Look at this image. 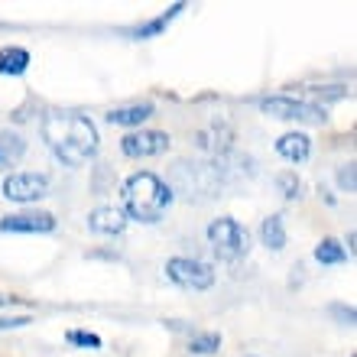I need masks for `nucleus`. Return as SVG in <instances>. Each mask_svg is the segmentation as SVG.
<instances>
[{
  "label": "nucleus",
  "mask_w": 357,
  "mask_h": 357,
  "mask_svg": "<svg viewBox=\"0 0 357 357\" xmlns=\"http://www.w3.org/2000/svg\"><path fill=\"white\" fill-rule=\"evenodd\" d=\"M23 153H26L23 137H17V133H10V130H0V169H7V166L20 162L23 160Z\"/></svg>",
  "instance_id": "nucleus-14"
},
{
  "label": "nucleus",
  "mask_w": 357,
  "mask_h": 357,
  "mask_svg": "<svg viewBox=\"0 0 357 357\" xmlns=\"http://www.w3.org/2000/svg\"><path fill=\"white\" fill-rule=\"evenodd\" d=\"M26 325H33V315H10V319H3V315H0V331L26 328Z\"/></svg>",
  "instance_id": "nucleus-20"
},
{
  "label": "nucleus",
  "mask_w": 357,
  "mask_h": 357,
  "mask_svg": "<svg viewBox=\"0 0 357 357\" xmlns=\"http://www.w3.org/2000/svg\"><path fill=\"white\" fill-rule=\"evenodd\" d=\"M123 198V218L156 225L172 205V188L162 182L156 172H133L121 188Z\"/></svg>",
  "instance_id": "nucleus-2"
},
{
  "label": "nucleus",
  "mask_w": 357,
  "mask_h": 357,
  "mask_svg": "<svg viewBox=\"0 0 357 357\" xmlns=\"http://www.w3.org/2000/svg\"><path fill=\"white\" fill-rule=\"evenodd\" d=\"M26 68H29V52L26 49H20V46L0 49V75L17 78V75H23Z\"/></svg>",
  "instance_id": "nucleus-13"
},
{
  "label": "nucleus",
  "mask_w": 357,
  "mask_h": 357,
  "mask_svg": "<svg viewBox=\"0 0 357 357\" xmlns=\"http://www.w3.org/2000/svg\"><path fill=\"white\" fill-rule=\"evenodd\" d=\"M260 111L270 114V117H280V121H296V123H325V107L309 101H296V98H264L260 101Z\"/></svg>",
  "instance_id": "nucleus-4"
},
{
  "label": "nucleus",
  "mask_w": 357,
  "mask_h": 357,
  "mask_svg": "<svg viewBox=\"0 0 357 357\" xmlns=\"http://www.w3.org/2000/svg\"><path fill=\"white\" fill-rule=\"evenodd\" d=\"M276 153L289 162H305L312 153V140L305 133H282L280 140H276Z\"/></svg>",
  "instance_id": "nucleus-12"
},
{
  "label": "nucleus",
  "mask_w": 357,
  "mask_h": 357,
  "mask_svg": "<svg viewBox=\"0 0 357 357\" xmlns=\"http://www.w3.org/2000/svg\"><path fill=\"white\" fill-rule=\"evenodd\" d=\"M276 185H280V192L289 198V202L302 195V182H299V176H296V172H282V176H276Z\"/></svg>",
  "instance_id": "nucleus-19"
},
{
  "label": "nucleus",
  "mask_w": 357,
  "mask_h": 357,
  "mask_svg": "<svg viewBox=\"0 0 357 357\" xmlns=\"http://www.w3.org/2000/svg\"><path fill=\"white\" fill-rule=\"evenodd\" d=\"M169 150V133L162 130H130L121 137V153L130 160H146V156H160Z\"/></svg>",
  "instance_id": "nucleus-7"
},
{
  "label": "nucleus",
  "mask_w": 357,
  "mask_h": 357,
  "mask_svg": "<svg viewBox=\"0 0 357 357\" xmlns=\"http://www.w3.org/2000/svg\"><path fill=\"white\" fill-rule=\"evenodd\" d=\"M13 302H17V296H3V292H0V309H7V305H13Z\"/></svg>",
  "instance_id": "nucleus-23"
},
{
  "label": "nucleus",
  "mask_w": 357,
  "mask_h": 357,
  "mask_svg": "<svg viewBox=\"0 0 357 357\" xmlns=\"http://www.w3.org/2000/svg\"><path fill=\"white\" fill-rule=\"evenodd\" d=\"M43 140L62 166H85L98 153V127L85 114L52 111L43 121Z\"/></svg>",
  "instance_id": "nucleus-1"
},
{
  "label": "nucleus",
  "mask_w": 357,
  "mask_h": 357,
  "mask_svg": "<svg viewBox=\"0 0 357 357\" xmlns=\"http://www.w3.org/2000/svg\"><path fill=\"white\" fill-rule=\"evenodd\" d=\"M315 260H319L321 266H338L348 260V254H344V247L338 244V241H331V237H325L319 247H315Z\"/></svg>",
  "instance_id": "nucleus-17"
},
{
  "label": "nucleus",
  "mask_w": 357,
  "mask_h": 357,
  "mask_svg": "<svg viewBox=\"0 0 357 357\" xmlns=\"http://www.w3.org/2000/svg\"><path fill=\"white\" fill-rule=\"evenodd\" d=\"M46 195H49L46 172H10L3 178V198H10V202L29 205V202H39V198H46Z\"/></svg>",
  "instance_id": "nucleus-6"
},
{
  "label": "nucleus",
  "mask_w": 357,
  "mask_h": 357,
  "mask_svg": "<svg viewBox=\"0 0 357 357\" xmlns=\"http://www.w3.org/2000/svg\"><path fill=\"white\" fill-rule=\"evenodd\" d=\"M88 227H91L94 234L114 237L127 227V218H123L121 208H94L91 215H88Z\"/></svg>",
  "instance_id": "nucleus-10"
},
{
  "label": "nucleus",
  "mask_w": 357,
  "mask_h": 357,
  "mask_svg": "<svg viewBox=\"0 0 357 357\" xmlns=\"http://www.w3.org/2000/svg\"><path fill=\"white\" fill-rule=\"evenodd\" d=\"M218 348H221V335L218 331H195L188 338V354H195V357L218 354Z\"/></svg>",
  "instance_id": "nucleus-16"
},
{
  "label": "nucleus",
  "mask_w": 357,
  "mask_h": 357,
  "mask_svg": "<svg viewBox=\"0 0 357 357\" xmlns=\"http://www.w3.org/2000/svg\"><path fill=\"white\" fill-rule=\"evenodd\" d=\"M338 185L344 188V192H354V166H344V169L338 172Z\"/></svg>",
  "instance_id": "nucleus-21"
},
{
  "label": "nucleus",
  "mask_w": 357,
  "mask_h": 357,
  "mask_svg": "<svg viewBox=\"0 0 357 357\" xmlns=\"http://www.w3.org/2000/svg\"><path fill=\"white\" fill-rule=\"evenodd\" d=\"M182 10H188L185 3H172L166 13H160V17L146 20V23H140V26L127 29V36H130V39H153V36H162V33L169 29V23L178 17V13H182Z\"/></svg>",
  "instance_id": "nucleus-11"
},
{
  "label": "nucleus",
  "mask_w": 357,
  "mask_h": 357,
  "mask_svg": "<svg viewBox=\"0 0 357 357\" xmlns=\"http://www.w3.org/2000/svg\"><path fill=\"white\" fill-rule=\"evenodd\" d=\"M153 107L150 101H137V104H123V107H111L104 121L111 123V127H140L143 121H150L153 117Z\"/></svg>",
  "instance_id": "nucleus-9"
},
{
  "label": "nucleus",
  "mask_w": 357,
  "mask_h": 357,
  "mask_svg": "<svg viewBox=\"0 0 357 357\" xmlns=\"http://www.w3.org/2000/svg\"><path fill=\"white\" fill-rule=\"evenodd\" d=\"M166 276L182 289H195V292L215 286V270L202 264V260H192V257H172L166 264Z\"/></svg>",
  "instance_id": "nucleus-5"
},
{
  "label": "nucleus",
  "mask_w": 357,
  "mask_h": 357,
  "mask_svg": "<svg viewBox=\"0 0 357 357\" xmlns=\"http://www.w3.org/2000/svg\"><path fill=\"white\" fill-rule=\"evenodd\" d=\"M247 231L241 225H237L234 218H218V221H211L208 225V244L215 247L218 260H227V264H234V260H241V257L247 254Z\"/></svg>",
  "instance_id": "nucleus-3"
},
{
  "label": "nucleus",
  "mask_w": 357,
  "mask_h": 357,
  "mask_svg": "<svg viewBox=\"0 0 357 357\" xmlns=\"http://www.w3.org/2000/svg\"><path fill=\"white\" fill-rule=\"evenodd\" d=\"M260 237H264L266 250H282L286 247V225H282V215H270L260 227Z\"/></svg>",
  "instance_id": "nucleus-15"
},
{
  "label": "nucleus",
  "mask_w": 357,
  "mask_h": 357,
  "mask_svg": "<svg viewBox=\"0 0 357 357\" xmlns=\"http://www.w3.org/2000/svg\"><path fill=\"white\" fill-rule=\"evenodd\" d=\"M335 315H341V319L348 321V325L354 321V309H344V305H335Z\"/></svg>",
  "instance_id": "nucleus-22"
},
{
  "label": "nucleus",
  "mask_w": 357,
  "mask_h": 357,
  "mask_svg": "<svg viewBox=\"0 0 357 357\" xmlns=\"http://www.w3.org/2000/svg\"><path fill=\"white\" fill-rule=\"evenodd\" d=\"M3 234H52L56 231V218L49 211H20V215H7L0 221Z\"/></svg>",
  "instance_id": "nucleus-8"
},
{
  "label": "nucleus",
  "mask_w": 357,
  "mask_h": 357,
  "mask_svg": "<svg viewBox=\"0 0 357 357\" xmlns=\"http://www.w3.org/2000/svg\"><path fill=\"white\" fill-rule=\"evenodd\" d=\"M66 341L68 344H75V348H88V351H98L101 348V338H98V335H94V331H68L66 335Z\"/></svg>",
  "instance_id": "nucleus-18"
}]
</instances>
